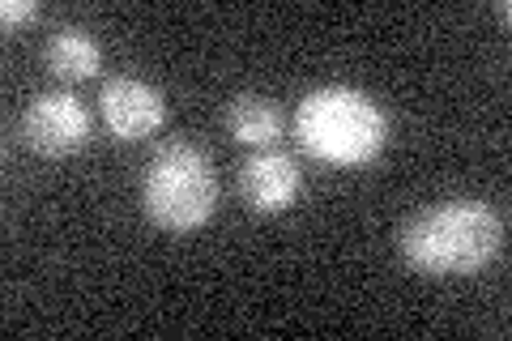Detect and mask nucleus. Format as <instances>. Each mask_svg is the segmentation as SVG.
Listing matches in <instances>:
<instances>
[{
  "mask_svg": "<svg viewBox=\"0 0 512 341\" xmlns=\"http://www.w3.org/2000/svg\"><path fill=\"white\" fill-rule=\"evenodd\" d=\"M222 124L239 145H256V150H269L282 133H286V111L265 99V94H235L222 111Z\"/></svg>",
  "mask_w": 512,
  "mask_h": 341,
  "instance_id": "6e6552de",
  "label": "nucleus"
},
{
  "mask_svg": "<svg viewBox=\"0 0 512 341\" xmlns=\"http://www.w3.org/2000/svg\"><path fill=\"white\" fill-rule=\"evenodd\" d=\"M99 111H103V124L111 128V137L146 141L163 128L167 99H163V90L141 77H107L99 94Z\"/></svg>",
  "mask_w": 512,
  "mask_h": 341,
  "instance_id": "39448f33",
  "label": "nucleus"
},
{
  "mask_svg": "<svg viewBox=\"0 0 512 341\" xmlns=\"http://www.w3.org/2000/svg\"><path fill=\"white\" fill-rule=\"evenodd\" d=\"M43 60H47V69H52V77H60V81H86L103 69V47L86 26L64 22L47 35Z\"/></svg>",
  "mask_w": 512,
  "mask_h": 341,
  "instance_id": "0eeeda50",
  "label": "nucleus"
},
{
  "mask_svg": "<svg viewBox=\"0 0 512 341\" xmlns=\"http://www.w3.org/2000/svg\"><path fill=\"white\" fill-rule=\"evenodd\" d=\"M39 0H5V5H0V22H5L9 30L13 26H26V22H35L39 18Z\"/></svg>",
  "mask_w": 512,
  "mask_h": 341,
  "instance_id": "1a4fd4ad",
  "label": "nucleus"
},
{
  "mask_svg": "<svg viewBox=\"0 0 512 341\" xmlns=\"http://www.w3.org/2000/svg\"><path fill=\"white\" fill-rule=\"evenodd\" d=\"M295 141L329 167H363L389 141V116L367 90L316 86L295 107Z\"/></svg>",
  "mask_w": 512,
  "mask_h": 341,
  "instance_id": "f03ea898",
  "label": "nucleus"
},
{
  "mask_svg": "<svg viewBox=\"0 0 512 341\" xmlns=\"http://www.w3.org/2000/svg\"><path fill=\"white\" fill-rule=\"evenodd\" d=\"M402 256L427 278H470L504 252V218L483 197H448L402 226Z\"/></svg>",
  "mask_w": 512,
  "mask_h": 341,
  "instance_id": "f257e3e1",
  "label": "nucleus"
},
{
  "mask_svg": "<svg viewBox=\"0 0 512 341\" xmlns=\"http://www.w3.org/2000/svg\"><path fill=\"white\" fill-rule=\"evenodd\" d=\"M22 141L43 158H64L86 150L90 141V111L69 90L35 94L22 111Z\"/></svg>",
  "mask_w": 512,
  "mask_h": 341,
  "instance_id": "20e7f679",
  "label": "nucleus"
},
{
  "mask_svg": "<svg viewBox=\"0 0 512 341\" xmlns=\"http://www.w3.org/2000/svg\"><path fill=\"white\" fill-rule=\"evenodd\" d=\"M141 205L163 231H201L218 209V175L210 154L192 141L158 145L141 175Z\"/></svg>",
  "mask_w": 512,
  "mask_h": 341,
  "instance_id": "7ed1b4c3",
  "label": "nucleus"
},
{
  "mask_svg": "<svg viewBox=\"0 0 512 341\" xmlns=\"http://www.w3.org/2000/svg\"><path fill=\"white\" fill-rule=\"evenodd\" d=\"M299 188H303L299 162L286 150H274V145L256 150L239 167V197H244L252 214H282V209L295 205Z\"/></svg>",
  "mask_w": 512,
  "mask_h": 341,
  "instance_id": "423d86ee",
  "label": "nucleus"
}]
</instances>
